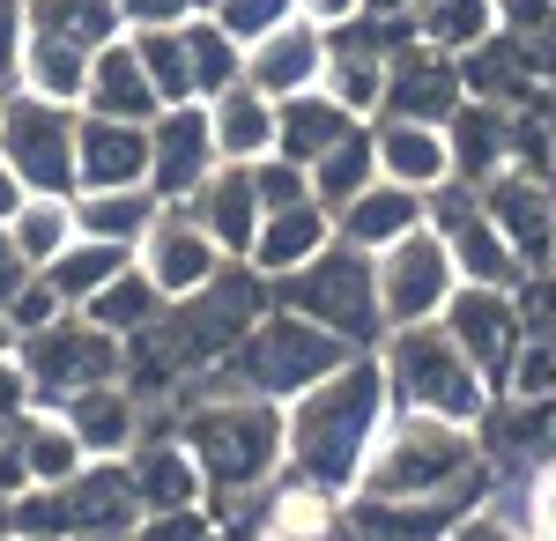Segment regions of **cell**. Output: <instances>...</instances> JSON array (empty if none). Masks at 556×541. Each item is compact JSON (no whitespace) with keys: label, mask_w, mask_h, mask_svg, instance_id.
<instances>
[{"label":"cell","mask_w":556,"mask_h":541,"mask_svg":"<svg viewBox=\"0 0 556 541\" xmlns=\"http://www.w3.org/2000/svg\"><path fill=\"white\" fill-rule=\"evenodd\" d=\"M75 119L83 104H60L38 89H0V164L30 193H75Z\"/></svg>","instance_id":"7"},{"label":"cell","mask_w":556,"mask_h":541,"mask_svg":"<svg viewBox=\"0 0 556 541\" xmlns=\"http://www.w3.org/2000/svg\"><path fill=\"white\" fill-rule=\"evenodd\" d=\"M371 267H379V312H386V334L438 319V312L453 304V290H460L453 246H445L430 223H424V230H408V238H393L386 252H371Z\"/></svg>","instance_id":"9"},{"label":"cell","mask_w":556,"mask_h":541,"mask_svg":"<svg viewBox=\"0 0 556 541\" xmlns=\"http://www.w3.org/2000/svg\"><path fill=\"white\" fill-rule=\"evenodd\" d=\"M208 126L223 164H260L275 156V97H260L253 83H230L223 97H208Z\"/></svg>","instance_id":"28"},{"label":"cell","mask_w":556,"mask_h":541,"mask_svg":"<svg viewBox=\"0 0 556 541\" xmlns=\"http://www.w3.org/2000/svg\"><path fill=\"white\" fill-rule=\"evenodd\" d=\"M134 267L164 290V304H178V297L201 290V282H215V275L230 267V252L201 230V215L186 209V201H164V215H156V223L141 230V246H134Z\"/></svg>","instance_id":"12"},{"label":"cell","mask_w":556,"mask_h":541,"mask_svg":"<svg viewBox=\"0 0 556 541\" xmlns=\"http://www.w3.org/2000/svg\"><path fill=\"white\" fill-rule=\"evenodd\" d=\"M208 15H215V23H223L238 45H253V38H267L275 23H290V15H298V0H215Z\"/></svg>","instance_id":"41"},{"label":"cell","mask_w":556,"mask_h":541,"mask_svg":"<svg viewBox=\"0 0 556 541\" xmlns=\"http://www.w3.org/2000/svg\"><path fill=\"white\" fill-rule=\"evenodd\" d=\"M193 0H119V23L127 30H156V23H186Z\"/></svg>","instance_id":"48"},{"label":"cell","mask_w":556,"mask_h":541,"mask_svg":"<svg viewBox=\"0 0 556 541\" xmlns=\"http://www.w3.org/2000/svg\"><path fill=\"white\" fill-rule=\"evenodd\" d=\"M416 8H424V0H364L371 23H416Z\"/></svg>","instance_id":"52"},{"label":"cell","mask_w":556,"mask_h":541,"mask_svg":"<svg viewBox=\"0 0 556 541\" xmlns=\"http://www.w3.org/2000/svg\"><path fill=\"white\" fill-rule=\"evenodd\" d=\"M379 364H386V386H393V408L408 416H445V423H490L497 408V386L468 364V349L453 334L424 319V327H393L379 341Z\"/></svg>","instance_id":"4"},{"label":"cell","mask_w":556,"mask_h":541,"mask_svg":"<svg viewBox=\"0 0 556 541\" xmlns=\"http://www.w3.org/2000/svg\"><path fill=\"white\" fill-rule=\"evenodd\" d=\"M23 201H30V186H23V178H15V171L0 164V230H8V223H15V209H23Z\"/></svg>","instance_id":"51"},{"label":"cell","mask_w":556,"mask_h":541,"mask_svg":"<svg viewBox=\"0 0 556 541\" xmlns=\"http://www.w3.org/2000/svg\"><path fill=\"white\" fill-rule=\"evenodd\" d=\"M8 541H15V534H8Z\"/></svg>","instance_id":"56"},{"label":"cell","mask_w":556,"mask_h":541,"mask_svg":"<svg viewBox=\"0 0 556 541\" xmlns=\"http://www.w3.org/2000/svg\"><path fill=\"white\" fill-rule=\"evenodd\" d=\"M30 38L104 52L112 38H127V23H119V0H30Z\"/></svg>","instance_id":"30"},{"label":"cell","mask_w":556,"mask_h":541,"mask_svg":"<svg viewBox=\"0 0 556 541\" xmlns=\"http://www.w3.org/2000/svg\"><path fill=\"white\" fill-rule=\"evenodd\" d=\"M215 164H223V149H215L208 104H164L149 119V193L156 201H193Z\"/></svg>","instance_id":"15"},{"label":"cell","mask_w":556,"mask_h":541,"mask_svg":"<svg viewBox=\"0 0 556 541\" xmlns=\"http://www.w3.org/2000/svg\"><path fill=\"white\" fill-rule=\"evenodd\" d=\"M497 490V460L482 445L475 423H445V416H408L393 408L379 453L364 467L356 498L379 504H445V512H475Z\"/></svg>","instance_id":"3"},{"label":"cell","mask_w":556,"mask_h":541,"mask_svg":"<svg viewBox=\"0 0 556 541\" xmlns=\"http://www.w3.org/2000/svg\"><path fill=\"white\" fill-rule=\"evenodd\" d=\"M104 186H149V119H104V112L75 119V193Z\"/></svg>","instance_id":"16"},{"label":"cell","mask_w":556,"mask_h":541,"mask_svg":"<svg viewBox=\"0 0 556 541\" xmlns=\"http://www.w3.org/2000/svg\"><path fill=\"white\" fill-rule=\"evenodd\" d=\"M386 423H393V386H386L379 349H364L282 408V460H290L282 475H298L327 498H356Z\"/></svg>","instance_id":"1"},{"label":"cell","mask_w":556,"mask_h":541,"mask_svg":"<svg viewBox=\"0 0 556 541\" xmlns=\"http://www.w3.org/2000/svg\"><path fill=\"white\" fill-rule=\"evenodd\" d=\"M38 408V386L23 372V356H0V423H23Z\"/></svg>","instance_id":"47"},{"label":"cell","mask_w":556,"mask_h":541,"mask_svg":"<svg viewBox=\"0 0 556 541\" xmlns=\"http://www.w3.org/2000/svg\"><path fill=\"white\" fill-rule=\"evenodd\" d=\"M15 453H23V482H45V490L75 482L89 467L83 438H75V423L60 416V408H30V416L15 423Z\"/></svg>","instance_id":"29"},{"label":"cell","mask_w":556,"mask_h":541,"mask_svg":"<svg viewBox=\"0 0 556 541\" xmlns=\"http://www.w3.org/2000/svg\"><path fill=\"white\" fill-rule=\"evenodd\" d=\"M208 8H215V0H193V15H208Z\"/></svg>","instance_id":"55"},{"label":"cell","mask_w":556,"mask_h":541,"mask_svg":"<svg viewBox=\"0 0 556 541\" xmlns=\"http://www.w3.org/2000/svg\"><path fill=\"white\" fill-rule=\"evenodd\" d=\"M83 112H104V119H156V112H164V97H156V83H149L134 38H112L97 60H89Z\"/></svg>","instance_id":"26"},{"label":"cell","mask_w":556,"mask_h":541,"mask_svg":"<svg viewBox=\"0 0 556 541\" xmlns=\"http://www.w3.org/2000/svg\"><path fill=\"white\" fill-rule=\"evenodd\" d=\"M497 30H505L497 0H424L416 8V38H430L438 52H460V60H468L475 45H490Z\"/></svg>","instance_id":"33"},{"label":"cell","mask_w":556,"mask_h":541,"mask_svg":"<svg viewBox=\"0 0 556 541\" xmlns=\"http://www.w3.org/2000/svg\"><path fill=\"white\" fill-rule=\"evenodd\" d=\"M304 23H319V30H349L356 15H364V0H298Z\"/></svg>","instance_id":"49"},{"label":"cell","mask_w":556,"mask_h":541,"mask_svg":"<svg viewBox=\"0 0 556 541\" xmlns=\"http://www.w3.org/2000/svg\"><path fill=\"white\" fill-rule=\"evenodd\" d=\"M327 246H334V209L327 201H290V209L260 215V238L245 252V267L267 275V282H282V275H298L304 260H319Z\"/></svg>","instance_id":"19"},{"label":"cell","mask_w":556,"mask_h":541,"mask_svg":"<svg viewBox=\"0 0 556 541\" xmlns=\"http://www.w3.org/2000/svg\"><path fill=\"white\" fill-rule=\"evenodd\" d=\"M438 327L453 334L460 349H468V364L490 386H497V401H505V386H513V364L519 349H527V312H519V290H490V282H460L453 304L438 312Z\"/></svg>","instance_id":"10"},{"label":"cell","mask_w":556,"mask_h":541,"mask_svg":"<svg viewBox=\"0 0 556 541\" xmlns=\"http://www.w3.org/2000/svg\"><path fill=\"white\" fill-rule=\"evenodd\" d=\"M164 215L149 186H104V193H75V230L83 238H112V246H141V230Z\"/></svg>","instance_id":"31"},{"label":"cell","mask_w":556,"mask_h":541,"mask_svg":"<svg viewBox=\"0 0 556 541\" xmlns=\"http://www.w3.org/2000/svg\"><path fill=\"white\" fill-rule=\"evenodd\" d=\"M119 267H134V246H112V238H75V246L60 252L52 267H38V275L60 290V304H75V312H83V304L104 290Z\"/></svg>","instance_id":"32"},{"label":"cell","mask_w":556,"mask_h":541,"mask_svg":"<svg viewBox=\"0 0 556 541\" xmlns=\"http://www.w3.org/2000/svg\"><path fill=\"white\" fill-rule=\"evenodd\" d=\"M379 178V149H371V119L356 126V134H342L319 164H312V201H327V209H349L364 186Z\"/></svg>","instance_id":"36"},{"label":"cell","mask_w":556,"mask_h":541,"mask_svg":"<svg viewBox=\"0 0 556 541\" xmlns=\"http://www.w3.org/2000/svg\"><path fill=\"white\" fill-rule=\"evenodd\" d=\"M134 541H223V519H215V504H186V512H149Z\"/></svg>","instance_id":"43"},{"label":"cell","mask_w":556,"mask_h":541,"mask_svg":"<svg viewBox=\"0 0 556 541\" xmlns=\"http://www.w3.org/2000/svg\"><path fill=\"white\" fill-rule=\"evenodd\" d=\"M430 223V193L416 186H393V178H371L349 209H334V238L356 252H386L393 238H408V230H424Z\"/></svg>","instance_id":"23"},{"label":"cell","mask_w":556,"mask_h":541,"mask_svg":"<svg viewBox=\"0 0 556 541\" xmlns=\"http://www.w3.org/2000/svg\"><path fill=\"white\" fill-rule=\"evenodd\" d=\"M186 60H193V97L208 104L230 83H245V45L230 38L215 15H186Z\"/></svg>","instance_id":"37"},{"label":"cell","mask_w":556,"mask_h":541,"mask_svg":"<svg viewBox=\"0 0 556 541\" xmlns=\"http://www.w3.org/2000/svg\"><path fill=\"white\" fill-rule=\"evenodd\" d=\"M319 75H327V30L319 23H304V15H290V23H275L267 38L245 45V83L260 89V97H298V89H319Z\"/></svg>","instance_id":"17"},{"label":"cell","mask_w":556,"mask_h":541,"mask_svg":"<svg viewBox=\"0 0 556 541\" xmlns=\"http://www.w3.org/2000/svg\"><path fill=\"white\" fill-rule=\"evenodd\" d=\"M172 430L186 438V453L201 460V475H208L215 519H253L260 490L290 467L282 460V408L260 401V393H238V386H215V378L178 393Z\"/></svg>","instance_id":"2"},{"label":"cell","mask_w":556,"mask_h":541,"mask_svg":"<svg viewBox=\"0 0 556 541\" xmlns=\"http://www.w3.org/2000/svg\"><path fill=\"white\" fill-rule=\"evenodd\" d=\"M349 356H364V349H342L327 327H312L298 312H282V304H267L253 319V334L215 364V386H238V393H260V401H275V408H290L304 386H319V378L349 364Z\"/></svg>","instance_id":"5"},{"label":"cell","mask_w":556,"mask_h":541,"mask_svg":"<svg viewBox=\"0 0 556 541\" xmlns=\"http://www.w3.org/2000/svg\"><path fill=\"white\" fill-rule=\"evenodd\" d=\"M445 541H534V534H527V519H519L505 498H482L475 512H460V519L445 527Z\"/></svg>","instance_id":"42"},{"label":"cell","mask_w":556,"mask_h":541,"mask_svg":"<svg viewBox=\"0 0 556 541\" xmlns=\"http://www.w3.org/2000/svg\"><path fill=\"white\" fill-rule=\"evenodd\" d=\"M15 356H23V372L38 386V408H60V401H75L83 386H104V378L127 372V341L104 334L97 319H83V312H60L52 327L23 334Z\"/></svg>","instance_id":"8"},{"label":"cell","mask_w":556,"mask_h":541,"mask_svg":"<svg viewBox=\"0 0 556 541\" xmlns=\"http://www.w3.org/2000/svg\"><path fill=\"white\" fill-rule=\"evenodd\" d=\"M0 356H15V327H8V312H0Z\"/></svg>","instance_id":"53"},{"label":"cell","mask_w":556,"mask_h":541,"mask_svg":"<svg viewBox=\"0 0 556 541\" xmlns=\"http://www.w3.org/2000/svg\"><path fill=\"white\" fill-rule=\"evenodd\" d=\"M490 498L513 504L519 519H527V534H534V541H556V460L527 467V475H513V482L497 475V490H490Z\"/></svg>","instance_id":"40"},{"label":"cell","mask_w":556,"mask_h":541,"mask_svg":"<svg viewBox=\"0 0 556 541\" xmlns=\"http://www.w3.org/2000/svg\"><path fill=\"white\" fill-rule=\"evenodd\" d=\"M89 60H97V52H75V45L30 38V52H23V89H38V97H60V104H83Z\"/></svg>","instance_id":"39"},{"label":"cell","mask_w":556,"mask_h":541,"mask_svg":"<svg viewBox=\"0 0 556 541\" xmlns=\"http://www.w3.org/2000/svg\"><path fill=\"white\" fill-rule=\"evenodd\" d=\"M460 104H468V67H460V52H438L430 38L393 45L379 119H430V126H445Z\"/></svg>","instance_id":"13"},{"label":"cell","mask_w":556,"mask_h":541,"mask_svg":"<svg viewBox=\"0 0 556 541\" xmlns=\"http://www.w3.org/2000/svg\"><path fill=\"white\" fill-rule=\"evenodd\" d=\"M445 141H453V178H468V186H490L497 171L519 164V119L490 97H468L445 119Z\"/></svg>","instance_id":"21"},{"label":"cell","mask_w":556,"mask_h":541,"mask_svg":"<svg viewBox=\"0 0 556 541\" xmlns=\"http://www.w3.org/2000/svg\"><path fill=\"white\" fill-rule=\"evenodd\" d=\"M60 312H75V304H60V290H52L45 275H30L23 290L8 297V327H15V341H23V334H38V327H52Z\"/></svg>","instance_id":"45"},{"label":"cell","mask_w":556,"mask_h":541,"mask_svg":"<svg viewBox=\"0 0 556 541\" xmlns=\"http://www.w3.org/2000/svg\"><path fill=\"white\" fill-rule=\"evenodd\" d=\"M186 209L201 215V230H208L230 260H245V252H253L260 215H267V209H260V186H253V164H215Z\"/></svg>","instance_id":"25"},{"label":"cell","mask_w":556,"mask_h":541,"mask_svg":"<svg viewBox=\"0 0 556 541\" xmlns=\"http://www.w3.org/2000/svg\"><path fill=\"white\" fill-rule=\"evenodd\" d=\"M430 230L453 246L460 282H490V290H519V282H527V267L513 260L505 230L490 223V209H482V186H468V178L438 186V193H430Z\"/></svg>","instance_id":"11"},{"label":"cell","mask_w":556,"mask_h":541,"mask_svg":"<svg viewBox=\"0 0 556 541\" xmlns=\"http://www.w3.org/2000/svg\"><path fill=\"white\" fill-rule=\"evenodd\" d=\"M356 126H364V119H356L349 104H334L327 89H298V97L275 104V156H290V164L312 171L342 134H356Z\"/></svg>","instance_id":"27"},{"label":"cell","mask_w":556,"mask_h":541,"mask_svg":"<svg viewBox=\"0 0 556 541\" xmlns=\"http://www.w3.org/2000/svg\"><path fill=\"white\" fill-rule=\"evenodd\" d=\"M127 475H134V498H141V519H149V512L208 504V475H201V460L186 453L178 430H149V438H134Z\"/></svg>","instance_id":"18"},{"label":"cell","mask_w":556,"mask_h":541,"mask_svg":"<svg viewBox=\"0 0 556 541\" xmlns=\"http://www.w3.org/2000/svg\"><path fill=\"white\" fill-rule=\"evenodd\" d=\"M253 186H260V209H290V201H312V171L290 164V156H260V164H253Z\"/></svg>","instance_id":"44"},{"label":"cell","mask_w":556,"mask_h":541,"mask_svg":"<svg viewBox=\"0 0 556 541\" xmlns=\"http://www.w3.org/2000/svg\"><path fill=\"white\" fill-rule=\"evenodd\" d=\"M371 149H379V178H393V186H416V193L453 186V141H445V126L371 119Z\"/></svg>","instance_id":"22"},{"label":"cell","mask_w":556,"mask_h":541,"mask_svg":"<svg viewBox=\"0 0 556 541\" xmlns=\"http://www.w3.org/2000/svg\"><path fill=\"white\" fill-rule=\"evenodd\" d=\"M23 52H30V0H0V89L23 83Z\"/></svg>","instance_id":"46"},{"label":"cell","mask_w":556,"mask_h":541,"mask_svg":"<svg viewBox=\"0 0 556 541\" xmlns=\"http://www.w3.org/2000/svg\"><path fill=\"white\" fill-rule=\"evenodd\" d=\"M60 498H67L75 541L83 534H134V527H141V498H134L127 460H89L75 482H60Z\"/></svg>","instance_id":"24"},{"label":"cell","mask_w":556,"mask_h":541,"mask_svg":"<svg viewBox=\"0 0 556 541\" xmlns=\"http://www.w3.org/2000/svg\"><path fill=\"white\" fill-rule=\"evenodd\" d=\"M275 304L298 312V319H312V327H327L342 349H379L386 341L379 267H371V252L342 246V238L319 252V260H304L298 275H282V282H275Z\"/></svg>","instance_id":"6"},{"label":"cell","mask_w":556,"mask_h":541,"mask_svg":"<svg viewBox=\"0 0 556 541\" xmlns=\"http://www.w3.org/2000/svg\"><path fill=\"white\" fill-rule=\"evenodd\" d=\"M30 275H38V267H30V260H23V252H15V238H8V230H0V312H8V297L23 290V282H30Z\"/></svg>","instance_id":"50"},{"label":"cell","mask_w":556,"mask_h":541,"mask_svg":"<svg viewBox=\"0 0 556 541\" xmlns=\"http://www.w3.org/2000/svg\"><path fill=\"white\" fill-rule=\"evenodd\" d=\"M134 52H141V67H149V83L164 104H201L193 97V60H186V23H156V30H127Z\"/></svg>","instance_id":"38"},{"label":"cell","mask_w":556,"mask_h":541,"mask_svg":"<svg viewBox=\"0 0 556 541\" xmlns=\"http://www.w3.org/2000/svg\"><path fill=\"white\" fill-rule=\"evenodd\" d=\"M482 209L490 223L505 230V246L527 275H556V186L542 171H497L490 186H482Z\"/></svg>","instance_id":"14"},{"label":"cell","mask_w":556,"mask_h":541,"mask_svg":"<svg viewBox=\"0 0 556 541\" xmlns=\"http://www.w3.org/2000/svg\"><path fill=\"white\" fill-rule=\"evenodd\" d=\"M60 416L75 423V438H83L89 460H127L134 438L149 430V408H141V393H134L127 378H104V386H83L75 401H60Z\"/></svg>","instance_id":"20"},{"label":"cell","mask_w":556,"mask_h":541,"mask_svg":"<svg viewBox=\"0 0 556 541\" xmlns=\"http://www.w3.org/2000/svg\"><path fill=\"white\" fill-rule=\"evenodd\" d=\"M83 541H134V534H83Z\"/></svg>","instance_id":"54"},{"label":"cell","mask_w":556,"mask_h":541,"mask_svg":"<svg viewBox=\"0 0 556 541\" xmlns=\"http://www.w3.org/2000/svg\"><path fill=\"white\" fill-rule=\"evenodd\" d=\"M83 319H97L104 334L134 341L141 327H156V319H164V290H156L141 267H119V275H112V282H104V290L83 304Z\"/></svg>","instance_id":"35"},{"label":"cell","mask_w":556,"mask_h":541,"mask_svg":"<svg viewBox=\"0 0 556 541\" xmlns=\"http://www.w3.org/2000/svg\"><path fill=\"white\" fill-rule=\"evenodd\" d=\"M8 238H15V252H23L30 267H52L60 252L83 238V230H75V193H30V201L15 209V223H8Z\"/></svg>","instance_id":"34"}]
</instances>
